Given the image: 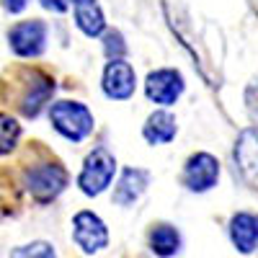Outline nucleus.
Masks as SVG:
<instances>
[{
  "instance_id": "f257e3e1",
  "label": "nucleus",
  "mask_w": 258,
  "mask_h": 258,
  "mask_svg": "<svg viewBox=\"0 0 258 258\" xmlns=\"http://www.w3.org/2000/svg\"><path fill=\"white\" fill-rule=\"evenodd\" d=\"M11 101L13 109L21 116H39V111L47 106V101L54 93V80L36 68H16L11 70Z\"/></svg>"
},
{
  "instance_id": "6ab92c4d",
  "label": "nucleus",
  "mask_w": 258,
  "mask_h": 258,
  "mask_svg": "<svg viewBox=\"0 0 258 258\" xmlns=\"http://www.w3.org/2000/svg\"><path fill=\"white\" fill-rule=\"evenodd\" d=\"M103 52H106L109 59H121L124 52H126L124 36L119 31H106V36H103Z\"/></svg>"
},
{
  "instance_id": "5701e85b",
  "label": "nucleus",
  "mask_w": 258,
  "mask_h": 258,
  "mask_svg": "<svg viewBox=\"0 0 258 258\" xmlns=\"http://www.w3.org/2000/svg\"><path fill=\"white\" fill-rule=\"evenodd\" d=\"M248 3H250V8H253V13L258 16V0H248Z\"/></svg>"
},
{
  "instance_id": "20e7f679",
  "label": "nucleus",
  "mask_w": 258,
  "mask_h": 258,
  "mask_svg": "<svg viewBox=\"0 0 258 258\" xmlns=\"http://www.w3.org/2000/svg\"><path fill=\"white\" fill-rule=\"evenodd\" d=\"M114 173H116V158L106 147H96L83 163V170L78 176V186L85 197H98V194H103L111 186Z\"/></svg>"
},
{
  "instance_id": "412c9836",
  "label": "nucleus",
  "mask_w": 258,
  "mask_h": 258,
  "mask_svg": "<svg viewBox=\"0 0 258 258\" xmlns=\"http://www.w3.org/2000/svg\"><path fill=\"white\" fill-rule=\"evenodd\" d=\"M41 6H44L47 11H52V13H64L73 6V0H41Z\"/></svg>"
},
{
  "instance_id": "6e6552de",
  "label": "nucleus",
  "mask_w": 258,
  "mask_h": 258,
  "mask_svg": "<svg viewBox=\"0 0 258 258\" xmlns=\"http://www.w3.org/2000/svg\"><path fill=\"white\" fill-rule=\"evenodd\" d=\"M145 93L150 101H155L160 106H170L176 103L183 93V75L173 68H160L153 70L145 80Z\"/></svg>"
},
{
  "instance_id": "aec40b11",
  "label": "nucleus",
  "mask_w": 258,
  "mask_h": 258,
  "mask_svg": "<svg viewBox=\"0 0 258 258\" xmlns=\"http://www.w3.org/2000/svg\"><path fill=\"white\" fill-rule=\"evenodd\" d=\"M245 106H248V111H250V119L255 121V132H258V78L248 83V88H245Z\"/></svg>"
},
{
  "instance_id": "4468645a",
  "label": "nucleus",
  "mask_w": 258,
  "mask_h": 258,
  "mask_svg": "<svg viewBox=\"0 0 258 258\" xmlns=\"http://www.w3.org/2000/svg\"><path fill=\"white\" fill-rule=\"evenodd\" d=\"M75 24L85 36H101L106 29V18L98 6V0H73Z\"/></svg>"
},
{
  "instance_id": "4be33fe9",
  "label": "nucleus",
  "mask_w": 258,
  "mask_h": 258,
  "mask_svg": "<svg viewBox=\"0 0 258 258\" xmlns=\"http://www.w3.org/2000/svg\"><path fill=\"white\" fill-rule=\"evenodd\" d=\"M26 6H29V0H3V8L8 13H21Z\"/></svg>"
},
{
  "instance_id": "0eeeda50",
  "label": "nucleus",
  "mask_w": 258,
  "mask_h": 258,
  "mask_svg": "<svg viewBox=\"0 0 258 258\" xmlns=\"http://www.w3.org/2000/svg\"><path fill=\"white\" fill-rule=\"evenodd\" d=\"M220 178V160L209 155V153H194L186 165H183V173H181V183L188 191H209Z\"/></svg>"
},
{
  "instance_id": "ddd939ff",
  "label": "nucleus",
  "mask_w": 258,
  "mask_h": 258,
  "mask_svg": "<svg viewBox=\"0 0 258 258\" xmlns=\"http://www.w3.org/2000/svg\"><path fill=\"white\" fill-rule=\"evenodd\" d=\"M178 132V124H176V116L165 111V109H158L147 116L145 126H142V137L150 142V145H165L176 137Z\"/></svg>"
},
{
  "instance_id": "39448f33",
  "label": "nucleus",
  "mask_w": 258,
  "mask_h": 258,
  "mask_svg": "<svg viewBox=\"0 0 258 258\" xmlns=\"http://www.w3.org/2000/svg\"><path fill=\"white\" fill-rule=\"evenodd\" d=\"M8 47L16 57H39L47 47V24L39 18L21 21L8 31Z\"/></svg>"
},
{
  "instance_id": "2eb2a0df",
  "label": "nucleus",
  "mask_w": 258,
  "mask_h": 258,
  "mask_svg": "<svg viewBox=\"0 0 258 258\" xmlns=\"http://www.w3.org/2000/svg\"><path fill=\"white\" fill-rule=\"evenodd\" d=\"M150 248L153 253L168 258V255H176L181 250V232L173 225H155L150 230Z\"/></svg>"
},
{
  "instance_id": "a211bd4d",
  "label": "nucleus",
  "mask_w": 258,
  "mask_h": 258,
  "mask_svg": "<svg viewBox=\"0 0 258 258\" xmlns=\"http://www.w3.org/2000/svg\"><path fill=\"white\" fill-rule=\"evenodd\" d=\"M8 258H57V250L47 240H34L26 245H16L8 253Z\"/></svg>"
},
{
  "instance_id": "9b49d317",
  "label": "nucleus",
  "mask_w": 258,
  "mask_h": 258,
  "mask_svg": "<svg viewBox=\"0 0 258 258\" xmlns=\"http://www.w3.org/2000/svg\"><path fill=\"white\" fill-rule=\"evenodd\" d=\"M147 186H150V173L145 168H124L116 181V188H114V202L119 207L135 204L145 194Z\"/></svg>"
},
{
  "instance_id": "423d86ee",
  "label": "nucleus",
  "mask_w": 258,
  "mask_h": 258,
  "mask_svg": "<svg viewBox=\"0 0 258 258\" xmlns=\"http://www.w3.org/2000/svg\"><path fill=\"white\" fill-rule=\"evenodd\" d=\"M73 240L78 243L83 253H98L109 245V230H106L98 214L83 209L73 220Z\"/></svg>"
},
{
  "instance_id": "f03ea898",
  "label": "nucleus",
  "mask_w": 258,
  "mask_h": 258,
  "mask_svg": "<svg viewBox=\"0 0 258 258\" xmlns=\"http://www.w3.org/2000/svg\"><path fill=\"white\" fill-rule=\"evenodd\" d=\"M21 178H24V186L31 194V199L39 204L57 199L70 181L68 170H64V165L59 160H39L34 165H26Z\"/></svg>"
},
{
  "instance_id": "9d476101",
  "label": "nucleus",
  "mask_w": 258,
  "mask_h": 258,
  "mask_svg": "<svg viewBox=\"0 0 258 258\" xmlns=\"http://www.w3.org/2000/svg\"><path fill=\"white\" fill-rule=\"evenodd\" d=\"M101 85H103V93L114 98V101H126L129 96L135 93L137 88V75H135V68L124 59H111L103 70V78H101Z\"/></svg>"
},
{
  "instance_id": "1a4fd4ad",
  "label": "nucleus",
  "mask_w": 258,
  "mask_h": 258,
  "mask_svg": "<svg viewBox=\"0 0 258 258\" xmlns=\"http://www.w3.org/2000/svg\"><path fill=\"white\" fill-rule=\"evenodd\" d=\"M232 158H235V168L240 170L243 181L258 191V132L253 126L243 129L238 135Z\"/></svg>"
},
{
  "instance_id": "f3484780",
  "label": "nucleus",
  "mask_w": 258,
  "mask_h": 258,
  "mask_svg": "<svg viewBox=\"0 0 258 258\" xmlns=\"http://www.w3.org/2000/svg\"><path fill=\"white\" fill-rule=\"evenodd\" d=\"M16 212H18V188L6 173H0V220L11 217Z\"/></svg>"
},
{
  "instance_id": "f8f14e48",
  "label": "nucleus",
  "mask_w": 258,
  "mask_h": 258,
  "mask_svg": "<svg viewBox=\"0 0 258 258\" xmlns=\"http://www.w3.org/2000/svg\"><path fill=\"white\" fill-rule=\"evenodd\" d=\"M230 240L240 253H253L258 248V217L250 212H238L230 220Z\"/></svg>"
},
{
  "instance_id": "dca6fc26",
  "label": "nucleus",
  "mask_w": 258,
  "mask_h": 258,
  "mask_svg": "<svg viewBox=\"0 0 258 258\" xmlns=\"http://www.w3.org/2000/svg\"><path fill=\"white\" fill-rule=\"evenodd\" d=\"M18 140H21V124H18V119L6 114V111H0V155L13 153Z\"/></svg>"
},
{
  "instance_id": "7ed1b4c3",
  "label": "nucleus",
  "mask_w": 258,
  "mask_h": 258,
  "mask_svg": "<svg viewBox=\"0 0 258 258\" xmlns=\"http://www.w3.org/2000/svg\"><path fill=\"white\" fill-rule=\"evenodd\" d=\"M49 121L57 132L70 140V142H83L93 132V114L88 111L85 103L78 101H57L49 106Z\"/></svg>"
}]
</instances>
